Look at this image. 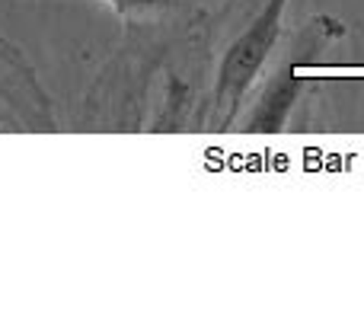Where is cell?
Instances as JSON below:
<instances>
[{
  "label": "cell",
  "mask_w": 364,
  "mask_h": 319,
  "mask_svg": "<svg viewBox=\"0 0 364 319\" xmlns=\"http://www.w3.org/2000/svg\"><path fill=\"white\" fill-rule=\"evenodd\" d=\"M284 10L288 0H224L195 26V48L205 70L201 131H233L246 96L284 36Z\"/></svg>",
  "instance_id": "obj_1"
},
{
  "label": "cell",
  "mask_w": 364,
  "mask_h": 319,
  "mask_svg": "<svg viewBox=\"0 0 364 319\" xmlns=\"http://www.w3.org/2000/svg\"><path fill=\"white\" fill-rule=\"evenodd\" d=\"M342 38H348V26L336 16H326V13L304 19L301 29L284 32L278 48L272 51L269 64H265L262 77L256 80L252 93L246 96V106L233 131H284L294 119L304 90H307V77L301 74Z\"/></svg>",
  "instance_id": "obj_2"
},
{
  "label": "cell",
  "mask_w": 364,
  "mask_h": 319,
  "mask_svg": "<svg viewBox=\"0 0 364 319\" xmlns=\"http://www.w3.org/2000/svg\"><path fill=\"white\" fill-rule=\"evenodd\" d=\"M0 131H58L51 96L16 45L0 38Z\"/></svg>",
  "instance_id": "obj_3"
},
{
  "label": "cell",
  "mask_w": 364,
  "mask_h": 319,
  "mask_svg": "<svg viewBox=\"0 0 364 319\" xmlns=\"http://www.w3.org/2000/svg\"><path fill=\"white\" fill-rule=\"evenodd\" d=\"M119 16L125 42L170 45L201 23L198 0H102Z\"/></svg>",
  "instance_id": "obj_4"
}]
</instances>
